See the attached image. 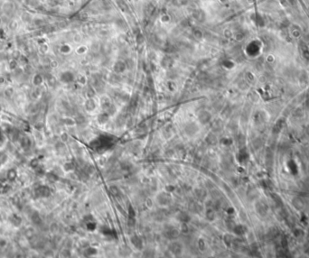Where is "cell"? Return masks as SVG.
<instances>
[{
    "label": "cell",
    "instance_id": "6da1fadb",
    "mask_svg": "<svg viewBox=\"0 0 309 258\" xmlns=\"http://www.w3.org/2000/svg\"><path fill=\"white\" fill-rule=\"evenodd\" d=\"M36 195L37 198H47L50 196L51 192H50V189L47 186H44V185H41V186H38V187L36 189Z\"/></svg>",
    "mask_w": 309,
    "mask_h": 258
},
{
    "label": "cell",
    "instance_id": "7a4b0ae2",
    "mask_svg": "<svg viewBox=\"0 0 309 258\" xmlns=\"http://www.w3.org/2000/svg\"><path fill=\"white\" fill-rule=\"evenodd\" d=\"M20 144H21V145H22L23 148L27 149V148H29V147L31 146V144H32V141H31V139H30L29 137L24 136V137H22V139L20 141Z\"/></svg>",
    "mask_w": 309,
    "mask_h": 258
},
{
    "label": "cell",
    "instance_id": "3957f363",
    "mask_svg": "<svg viewBox=\"0 0 309 258\" xmlns=\"http://www.w3.org/2000/svg\"><path fill=\"white\" fill-rule=\"evenodd\" d=\"M16 175H17V173H16L15 170L9 169L7 171V173H6V179H7L8 181H14L15 180V178H16Z\"/></svg>",
    "mask_w": 309,
    "mask_h": 258
},
{
    "label": "cell",
    "instance_id": "277c9868",
    "mask_svg": "<svg viewBox=\"0 0 309 258\" xmlns=\"http://www.w3.org/2000/svg\"><path fill=\"white\" fill-rule=\"evenodd\" d=\"M42 83H43V77L40 74H36L33 78V84L36 87H39Z\"/></svg>",
    "mask_w": 309,
    "mask_h": 258
},
{
    "label": "cell",
    "instance_id": "5b68a950",
    "mask_svg": "<svg viewBox=\"0 0 309 258\" xmlns=\"http://www.w3.org/2000/svg\"><path fill=\"white\" fill-rule=\"evenodd\" d=\"M32 221L34 222V224H36V225H40L42 223V219H41L40 215H39V213L37 211L33 213V215H32Z\"/></svg>",
    "mask_w": 309,
    "mask_h": 258
},
{
    "label": "cell",
    "instance_id": "8992f818",
    "mask_svg": "<svg viewBox=\"0 0 309 258\" xmlns=\"http://www.w3.org/2000/svg\"><path fill=\"white\" fill-rule=\"evenodd\" d=\"M11 221H12V224L14 226H15V227H19V225L22 223V219H21L18 216L14 215L12 217V218H11Z\"/></svg>",
    "mask_w": 309,
    "mask_h": 258
},
{
    "label": "cell",
    "instance_id": "52a82bcc",
    "mask_svg": "<svg viewBox=\"0 0 309 258\" xmlns=\"http://www.w3.org/2000/svg\"><path fill=\"white\" fill-rule=\"evenodd\" d=\"M25 235H26V237H27L28 239H31V238L35 235V230H34V228L29 227L28 229H26V231H25Z\"/></svg>",
    "mask_w": 309,
    "mask_h": 258
},
{
    "label": "cell",
    "instance_id": "ba28073f",
    "mask_svg": "<svg viewBox=\"0 0 309 258\" xmlns=\"http://www.w3.org/2000/svg\"><path fill=\"white\" fill-rule=\"evenodd\" d=\"M6 162H7V156H6V154H5L3 152H0V165L5 164Z\"/></svg>",
    "mask_w": 309,
    "mask_h": 258
},
{
    "label": "cell",
    "instance_id": "9c48e42d",
    "mask_svg": "<svg viewBox=\"0 0 309 258\" xmlns=\"http://www.w3.org/2000/svg\"><path fill=\"white\" fill-rule=\"evenodd\" d=\"M47 178L48 180L51 181H55L58 180V177L55 175V174H53V173H49L47 175Z\"/></svg>",
    "mask_w": 309,
    "mask_h": 258
},
{
    "label": "cell",
    "instance_id": "30bf717a",
    "mask_svg": "<svg viewBox=\"0 0 309 258\" xmlns=\"http://www.w3.org/2000/svg\"><path fill=\"white\" fill-rule=\"evenodd\" d=\"M5 142V135L3 134V132L0 130V144H2Z\"/></svg>",
    "mask_w": 309,
    "mask_h": 258
},
{
    "label": "cell",
    "instance_id": "8fae6325",
    "mask_svg": "<svg viewBox=\"0 0 309 258\" xmlns=\"http://www.w3.org/2000/svg\"><path fill=\"white\" fill-rule=\"evenodd\" d=\"M6 246V241L5 239H1L0 240V246L1 247H5Z\"/></svg>",
    "mask_w": 309,
    "mask_h": 258
},
{
    "label": "cell",
    "instance_id": "7c38bea8",
    "mask_svg": "<svg viewBox=\"0 0 309 258\" xmlns=\"http://www.w3.org/2000/svg\"><path fill=\"white\" fill-rule=\"evenodd\" d=\"M2 187H3V185H2V184H1V182H0V189H1Z\"/></svg>",
    "mask_w": 309,
    "mask_h": 258
}]
</instances>
